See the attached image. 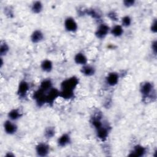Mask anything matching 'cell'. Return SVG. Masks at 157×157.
I'll use <instances>...</instances> for the list:
<instances>
[{
	"label": "cell",
	"mask_w": 157,
	"mask_h": 157,
	"mask_svg": "<svg viewBox=\"0 0 157 157\" xmlns=\"http://www.w3.org/2000/svg\"><path fill=\"white\" fill-rule=\"evenodd\" d=\"M78 79L75 76L69 77L63 80L61 83V90L74 91L78 84Z\"/></svg>",
	"instance_id": "cell-1"
},
{
	"label": "cell",
	"mask_w": 157,
	"mask_h": 157,
	"mask_svg": "<svg viewBox=\"0 0 157 157\" xmlns=\"http://www.w3.org/2000/svg\"><path fill=\"white\" fill-rule=\"evenodd\" d=\"M33 98L38 106L40 107L46 103V92L39 88V90L34 93Z\"/></svg>",
	"instance_id": "cell-2"
},
{
	"label": "cell",
	"mask_w": 157,
	"mask_h": 157,
	"mask_svg": "<svg viewBox=\"0 0 157 157\" xmlns=\"http://www.w3.org/2000/svg\"><path fill=\"white\" fill-rule=\"evenodd\" d=\"M65 29L69 32H75L78 29V25L74 18L69 17H67L64 23Z\"/></svg>",
	"instance_id": "cell-3"
},
{
	"label": "cell",
	"mask_w": 157,
	"mask_h": 157,
	"mask_svg": "<svg viewBox=\"0 0 157 157\" xmlns=\"http://www.w3.org/2000/svg\"><path fill=\"white\" fill-rule=\"evenodd\" d=\"M58 97H59V91L56 88H52L46 92V103L53 104Z\"/></svg>",
	"instance_id": "cell-4"
},
{
	"label": "cell",
	"mask_w": 157,
	"mask_h": 157,
	"mask_svg": "<svg viewBox=\"0 0 157 157\" xmlns=\"http://www.w3.org/2000/svg\"><path fill=\"white\" fill-rule=\"evenodd\" d=\"M17 124L10 120H7L4 123V129L6 134L9 135L14 134L17 131Z\"/></svg>",
	"instance_id": "cell-5"
},
{
	"label": "cell",
	"mask_w": 157,
	"mask_h": 157,
	"mask_svg": "<svg viewBox=\"0 0 157 157\" xmlns=\"http://www.w3.org/2000/svg\"><path fill=\"white\" fill-rule=\"evenodd\" d=\"M110 28L106 24H101L95 32V35L99 39L104 38L110 32Z\"/></svg>",
	"instance_id": "cell-6"
},
{
	"label": "cell",
	"mask_w": 157,
	"mask_h": 157,
	"mask_svg": "<svg viewBox=\"0 0 157 157\" xmlns=\"http://www.w3.org/2000/svg\"><path fill=\"white\" fill-rule=\"evenodd\" d=\"M50 151L49 146L45 143H39L36 147V152L39 156H47Z\"/></svg>",
	"instance_id": "cell-7"
},
{
	"label": "cell",
	"mask_w": 157,
	"mask_h": 157,
	"mask_svg": "<svg viewBox=\"0 0 157 157\" xmlns=\"http://www.w3.org/2000/svg\"><path fill=\"white\" fill-rule=\"evenodd\" d=\"M29 84L27 82L23 80L20 82L18 90H17V94L20 98H25L26 95L27 94L28 91H29Z\"/></svg>",
	"instance_id": "cell-8"
},
{
	"label": "cell",
	"mask_w": 157,
	"mask_h": 157,
	"mask_svg": "<svg viewBox=\"0 0 157 157\" xmlns=\"http://www.w3.org/2000/svg\"><path fill=\"white\" fill-rule=\"evenodd\" d=\"M153 85L150 82H145L142 84L140 87V93L144 98H148L152 92Z\"/></svg>",
	"instance_id": "cell-9"
},
{
	"label": "cell",
	"mask_w": 157,
	"mask_h": 157,
	"mask_svg": "<svg viewBox=\"0 0 157 157\" xmlns=\"http://www.w3.org/2000/svg\"><path fill=\"white\" fill-rule=\"evenodd\" d=\"M106 82L110 86L116 85L119 80V75L117 72H110L106 77Z\"/></svg>",
	"instance_id": "cell-10"
},
{
	"label": "cell",
	"mask_w": 157,
	"mask_h": 157,
	"mask_svg": "<svg viewBox=\"0 0 157 157\" xmlns=\"http://www.w3.org/2000/svg\"><path fill=\"white\" fill-rule=\"evenodd\" d=\"M44 39V34L40 30L36 29L33 32L31 36V40L33 43H39Z\"/></svg>",
	"instance_id": "cell-11"
},
{
	"label": "cell",
	"mask_w": 157,
	"mask_h": 157,
	"mask_svg": "<svg viewBox=\"0 0 157 157\" xmlns=\"http://www.w3.org/2000/svg\"><path fill=\"white\" fill-rule=\"evenodd\" d=\"M74 59L75 63L77 64L82 65V66L87 64V62H88L87 58L83 53L79 52V53H77L75 55Z\"/></svg>",
	"instance_id": "cell-12"
},
{
	"label": "cell",
	"mask_w": 157,
	"mask_h": 157,
	"mask_svg": "<svg viewBox=\"0 0 157 157\" xmlns=\"http://www.w3.org/2000/svg\"><path fill=\"white\" fill-rule=\"evenodd\" d=\"M146 152V150L145 147L140 145H137L134 147L133 150L131 152V154L129 155V156H142L145 155Z\"/></svg>",
	"instance_id": "cell-13"
},
{
	"label": "cell",
	"mask_w": 157,
	"mask_h": 157,
	"mask_svg": "<svg viewBox=\"0 0 157 157\" xmlns=\"http://www.w3.org/2000/svg\"><path fill=\"white\" fill-rule=\"evenodd\" d=\"M71 142V137L68 134H62L57 140L58 145L60 147H65L67 145H68Z\"/></svg>",
	"instance_id": "cell-14"
},
{
	"label": "cell",
	"mask_w": 157,
	"mask_h": 157,
	"mask_svg": "<svg viewBox=\"0 0 157 157\" xmlns=\"http://www.w3.org/2000/svg\"><path fill=\"white\" fill-rule=\"evenodd\" d=\"M96 134L98 137L101 140H105L107 139L109 135L108 129L105 127L101 126V128L96 129Z\"/></svg>",
	"instance_id": "cell-15"
},
{
	"label": "cell",
	"mask_w": 157,
	"mask_h": 157,
	"mask_svg": "<svg viewBox=\"0 0 157 157\" xmlns=\"http://www.w3.org/2000/svg\"><path fill=\"white\" fill-rule=\"evenodd\" d=\"M81 72L85 76H92L95 73V69L93 66L86 64L82 66V67L81 69Z\"/></svg>",
	"instance_id": "cell-16"
},
{
	"label": "cell",
	"mask_w": 157,
	"mask_h": 157,
	"mask_svg": "<svg viewBox=\"0 0 157 157\" xmlns=\"http://www.w3.org/2000/svg\"><path fill=\"white\" fill-rule=\"evenodd\" d=\"M7 116L9 120L13 121L20 118V117H21V113L19 109H13L9 112Z\"/></svg>",
	"instance_id": "cell-17"
},
{
	"label": "cell",
	"mask_w": 157,
	"mask_h": 157,
	"mask_svg": "<svg viewBox=\"0 0 157 157\" xmlns=\"http://www.w3.org/2000/svg\"><path fill=\"white\" fill-rule=\"evenodd\" d=\"M42 70L45 72H50L53 69V63L49 59H44L40 64Z\"/></svg>",
	"instance_id": "cell-18"
},
{
	"label": "cell",
	"mask_w": 157,
	"mask_h": 157,
	"mask_svg": "<svg viewBox=\"0 0 157 157\" xmlns=\"http://www.w3.org/2000/svg\"><path fill=\"white\" fill-rule=\"evenodd\" d=\"M110 33L114 37H120L123 34V28L121 25H115L110 29Z\"/></svg>",
	"instance_id": "cell-19"
},
{
	"label": "cell",
	"mask_w": 157,
	"mask_h": 157,
	"mask_svg": "<svg viewBox=\"0 0 157 157\" xmlns=\"http://www.w3.org/2000/svg\"><path fill=\"white\" fill-rule=\"evenodd\" d=\"M52 82L50 79H45L41 83L40 85V89L45 92H47L51 88H52Z\"/></svg>",
	"instance_id": "cell-20"
},
{
	"label": "cell",
	"mask_w": 157,
	"mask_h": 157,
	"mask_svg": "<svg viewBox=\"0 0 157 157\" xmlns=\"http://www.w3.org/2000/svg\"><path fill=\"white\" fill-rule=\"evenodd\" d=\"M59 97L65 99H72L74 97V91L72 90H61L59 91Z\"/></svg>",
	"instance_id": "cell-21"
},
{
	"label": "cell",
	"mask_w": 157,
	"mask_h": 157,
	"mask_svg": "<svg viewBox=\"0 0 157 157\" xmlns=\"http://www.w3.org/2000/svg\"><path fill=\"white\" fill-rule=\"evenodd\" d=\"M43 9V5L40 1H35L31 5V10L34 13H40Z\"/></svg>",
	"instance_id": "cell-22"
},
{
	"label": "cell",
	"mask_w": 157,
	"mask_h": 157,
	"mask_svg": "<svg viewBox=\"0 0 157 157\" xmlns=\"http://www.w3.org/2000/svg\"><path fill=\"white\" fill-rule=\"evenodd\" d=\"M55 128L53 127H48L44 132V136H45L46 138L47 139H50L52 137H53L55 136Z\"/></svg>",
	"instance_id": "cell-23"
},
{
	"label": "cell",
	"mask_w": 157,
	"mask_h": 157,
	"mask_svg": "<svg viewBox=\"0 0 157 157\" xmlns=\"http://www.w3.org/2000/svg\"><path fill=\"white\" fill-rule=\"evenodd\" d=\"M9 50V45L6 42L2 43L1 44V46H0V54H1V57L2 56L6 55L8 53Z\"/></svg>",
	"instance_id": "cell-24"
},
{
	"label": "cell",
	"mask_w": 157,
	"mask_h": 157,
	"mask_svg": "<svg viewBox=\"0 0 157 157\" xmlns=\"http://www.w3.org/2000/svg\"><path fill=\"white\" fill-rule=\"evenodd\" d=\"M132 22V20L131 17L128 15L124 16L122 19H121V24L122 26H125V27H128L131 25Z\"/></svg>",
	"instance_id": "cell-25"
},
{
	"label": "cell",
	"mask_w": 157,
	"mask_h": 157,
	"mask_svg": "<svg viewBox=\"0 0 157 157\" xmlns=\"http://www.w3.org/2000/svg\"><path fill=\"white\" fill-rule=\"evenodd\" d=\"M107 16L109 17L110 19H111L112 20H113V21H117L118 20V15L117 14L113 12V11H111L108 14H107Z\"/></svg>",
	"instance_id": "cell-26"
},
{
	"label": "cell",
	"mask_w": 157,
	"mask_h": 157,
	"mask_svg": "<svg viewBox=\"0 0 157 157\" xmlns=\"http://www.w3.org/2000/svg\"><path fill=\"white\" fill-rule=\"evenodd\" d=\"M134 3H135V1L133 0H126L123 1L124 6L127 7H129L134 6Z\"/></svg>",
	"instance_id": "cell-27"
},
{
	"label": "cell",
	"mask_w": 157,
	"mask_h": 157,
	"mask_svg": "<svg viewBox=\"0 0 157 157\" xmlns=\"http://www.w3.org/2000/svg\"><path fill=\"white\" fill-rule=\"evenodd\" d=\"M151 31L153 33H156V20H155L153 22H152L151 25Z\"/></svg>",
	"instance_id": "cell-28"
},
{
	"label": "cell",
	"mask_w": 157,
	"mask_h": 157,
	"mask_svg": "<svg viewBox=\"0 0 157 157\" xmlns=\"http://www.w3.org/2000/svg\"><path fill=\"white\" fill-rule=\"evenodd\" d=\"M151 49H152L153 52L155 53V55H156V40H155L154 42H152Z\"/></svg>",
	"instance_id": "cell-29"
}]
</instances>
